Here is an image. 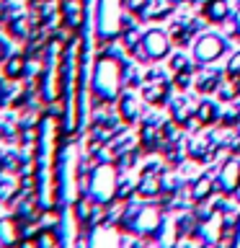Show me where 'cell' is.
<instances>
[{
	"label": "cell",
	"instance_id": "cell-14",
	"mask_svg": "<svg viewBox=\"0 0 240 248\" xmlns=\"http://www.w3.org/2000/svg\"><path fill=\"white\" fill-rule=\"evenodd\" d=\"M191 80H194V75H191V70H183V73H176V80H173V85L178 91H186L191 85Z\"/></svg>",
	"mask_w": 240,
	"mask_h": 248
},
{
	"label": "cell",
	"instance_id": "cell-4",
	"mask_svg": "<svg viewBox=\"0 0 240 248\" xmlns=\"http://www.w3.org/2000/svg\"><path fill=\"white\" fill-rule=\"evenodd\" d=\"M168 80L163 75H158V73H152V75H147V85L142 88V96H145V101L147 104H163V101L168 98Z\"/></svg>",
	"mask_w": 240,
	"mask_h": 248
},
{
	"label": "cell",
	"instance_id": "cell-7",
	"mask_svg": "<svg viewBox=\"0 0 240 248\" xmlns=\"http://www.w3.org/2000/svg\"><path fill=\"white\" fill-rule=\"evenodd\" d=\"M230 0H204V8H201V16L209 23H225L230 16Z\"/></svg>",
	"mask_w": 240,
	"mask_h": 248
},
{
	"label": "cell",
	"instance_id": "cell-11",
	"mask_svg": "<svg viewBox=\"0 0 240 248\" xmlns=\"http://www.w3.org/2000/svg\"><path fill=\"white\" fill-rule=\"evenodd\" d=\"M196 119L204 124V127H209V124H214L217 119H220V111H217L214 101H201V104L196 106Z\"/></svg>",
	"mask_w": 240,
	"mask_h": 248
},
{
	"label": "cell",
	"instance_id": "cell-1",
	"mask_svg": "<svg viewBox=\"0 0 240 248\" xmlns=\"http://www.w3.org/2000/svg\"><path fill=\"white\" fill-rule=\"evenodd\" d=\"M124 0H101L98 5V29L104 36H116L119 31L127 29V21H124Z\"/></svg>",
	"mask_w": 240,
	"mask_h": 248
},
{
	"label": "cell",
	"instance_id": "cell-8",
	"mask_svg": "<svg viewBox=\"0 0 240 248\" xmlns=\"http://www.w3.org/2000/svg\"><path fill=\"white\" fill-rule=\"evenodd\" d=\"M194 114H196V106H191L189 98H176L173 104H170V119L176 124H186Z\"/></svg>",
	"mask_w": 240,
	"mask_h": 248
},
{
	"label": "cell",
	"instance_id": "cell-3",
	"mask_svg": "<svg viewBox=\"0 0 240 248\" xmlns=\"http://www.w3.org/2000/svg\"><path fill=\"white\" fill-rule=\"evenodd\" d=\"M225 49H227V44H225L220 34H201L196 44H194V57L201 65H207V62H214L217 57H222Z\"/></svg>",
	"mask_w": 240,
	"mask_h": 248
},
{
	"label": "cell",
	"instance_id": "cell-15",
	"mask_svg": "<svg viewBox=\"0 0 240 248\" xmlns=\"http://www.w3.org/2000/svg\"><path fill=\"white\" fill-rule=\"evenodd\" d=\"M227 75L232 78V80H238L240 78V52H235L230 57V62H227Z\"/></svg>",
	"mask_w": 240,
	"mask_h": 248
},
{
	"label": "cell",
	"instance_id": "cell-12",
	"mask_svg": "<svg viewBox=\"0 0 240 248\" xmlns=\"http://www.w3.org/2000/svg\"><path fill=\"white\" fill-rule=\"evenodd\" d=\"M121 116L127 122H132V119H137V116H139V106H137L135 96H124L121 98Z\"/></svg>",
	"mask_w": 240,
	"mask_h": 248
},
{
	"label": "cell",
	"instance_id": "cell-16",
	"mask_svg": "<svg viewBox=\"0 0 240 248\" xmlns=\"http://www.w3.org/2000/svg\"><path fill=\"white\" fill-rule=\"evenodd\" d=\"M147 3H150V0H124V8H127L129 13H139V16H142Z\"/></svg>",
	"mask_w": 240,
	"mask_h": 248
},
{
	"label": "cell",
	"instance_id": "cell-17",
	"mask_svg": "<svg viewBox=\"0 0 240 248\" xmlns=\"http://www.w3.org/2000/svg\"><path fill=\"white\" fill-rule=\"evenodd\" d=\"M232 34L240 36V5H238V11H235V21H232Z\"/></svg>",
	"mask_w": 240,
	"mask_h": 248
},
{
	"label": "cell",
	"instance_id": "cell-5",
	"mask_svg": "<svg viewBox=\"0 0 240 248\" xmlns=\"http://www.w3.org/2000/svg\"><path fill=\"white\" fill-rule=\"evenodd\" d=\"M217 186H220L225 194H232V191L240 189V160H232V158H230V160L220 168Z\"/></svg>",
	"mask_w": 240,
	"mask_h": 248
},
{
	"label": "cell",
	"instance_id": "cell-6",
	"mask_svg": "<svg viewBox=\"0 0 240 248\" xmlns=\"http://www.w3.org/2000/svg\"><path fill=\"white\" fill-rule=\"evenodd\" d=\"M199 26H201L199 21H173V23H170L168 36H170V42H173V44L186 46L191 42V36L199 31Z\"/></svg>",
	"mask_w": 240,
	"mask_h": 248
},
{
	"label": "cell",
	"instance_id": "cell-2",
	"mask_svg": "<svg viewBox=\"0 0 240 248\" xmlns=\"http://www.w3.org/2000/svg\"><path fill=\"white\" fill-rule=\"evenodd\" d=\"M170 49V36L160 29H152V31H145L142 34V42L137 46V54L142 52L145 60H163Z\"/></svg>",
	"mask_w": 240,
	"mask_h": 248
},
{
	"label": "cell",
	"instance_id": "cell-10",
	"mask_svg": "<svg viewBox=\"0 0 240 248\" xmlns=\"http://www.w3.org/2000/svg\"><path fill=\"white\" fill-rule=\"evenodd\" d=\"M212 191H214L212 176H199L196 181L191 184V197H194V202H207L209 197H212Z\"/></svg>",
	"mask_w": 240,
	"mask_h": 248
},
{
	"label": "cell",
	"instance_id": "cell-13",
	"mask_svg": "<svg viewBox=\"0 0 240 248\" xmlns=\"http://www.w3.org/2000/svg\"><path fill=\"white\" fill-rule=\"evenodd\" d=\"M170 70L173 73H183V70H191V60L186 54H173L170 57Z\"/></svg>",
	"mask_w": 240,
	"mask_h": 248
},
{
	"label": "cell",
	"instance_id": "cell-9",
	"mask_svg": "<svg viewBox=\"0 0 240 248\" xmlns=\"http://www.w3.org/2000/svg\"><path fill=\"white\" fill-rule=\"evenodd\" d=\"M220 83H222V73H217V70H204L199 75V80H194L199 93H217Z\"/></svg>",
	"mask_w": 240,
	"mask_h": 248
}]
</instances>
